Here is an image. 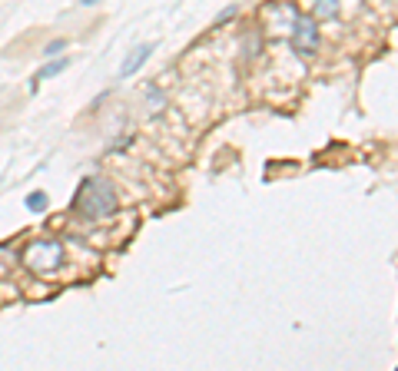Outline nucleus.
I'll return each instance as SVG.
<instances>
[{"mask_svg": "<svg viewBox=\"0 0 398 371\" xmlns=\"http://www.w3.org/2000/svg\"><path fill=\"white\" fill-rule=\"evenodd\" d=\"M120 206L116 199V186L103 176H93V179H83V186L77 189V199H73V209L90 216V219H107L113 216Z\"/></svg>", "mask_w": 398, "mask_h": 371, "instance_id": "f257e3e1", "label": "nucleus"}, {"mask_svg": "<svg viewBox=\"0 0 398 371\" xmlns=\"http://www.w3.org/2000/svg\"><path fill=\"white\" fill-rule=\"evenodd\" d=\"M60 262H63V242H57V239H37V242H31L24 249V266L31 272L46 275V272H57Z\"/></svg>", "mask_w": 398, "mask_h": 371, "instance_id": "f03ea898", "label": "nucleus"}, {"mask_svg": "<svg viewBox=\"0 0 398 371\" xmlns=\"http://www.w3.org/2000/svg\"><path fill=\"white\" fill-rule=\"evenodd\" d=\"M292 46H295L299 53H315V50H319V27H315L312 17H295Z\"/></svg>", "mask_w": 398, "mask_h": 371, "instance_id": "7ed1b4c3", "label": "nucleus"}, {"mask_svg": "<svg viewBox=\"0 0 398 371\" xmlns=\"http://www.w3.org/2000/svg\"><path fill=\"white\" fill-rule=\"evenodd\" d=\"M153 50H156V44H143V46H137V50H133V53L126 57V63L120 67V76H133V74L139 70V67H143V63L150 60V53H153Z\"/></svg>", "mask_w": 398, "mask_h": 371, "instance_id": "20e7f679", "label": "nucleus"}, {"mask_svg": "<svg viewBox=\"0 0 398 371\" xmlns=\"http://www.w3.org/2000/svg\"><path fill=\"white\" fill-rule=\"evenodd\" d=\"M24 206L31 209V212H46V206H50V196L40 193V189H33V193H27Z\"/></svg>", "mask_w": 398, "mask_h": 371, "instance_id": "39448f33", "label": "nucleus"}, {"mask_svg": "<svg viewBox=\"0 0 398 371\" xmlns=\"http://www.w3.org/2000/svg\"><path fill=\"white\" fill-rule=\"evenodd\" d=\"M60 70H67V60H53V63H46L44 70H40V74H37V80H46V76H57L60 74Z\"/></svg>", "mask_w": 398, "mask_h": 371, "instance_id": "423d86ee", "label": "nucleus"}, {"mask_svg": "<svg viewBox=\"0 0 398 371\" xmlns=\"http://www.w3.org/2000/svg\"><path fill=\"white\" fill-rule=\"evenodd\" d=\"M315 14H319V17H336L338 14V0H319Z\"/></svg>", "mask_w": 398, "mask_h": 371, "instance_id": "0eeeda50", "label": "nucleus"}, {"mask_svg": "<svg viewBox=\"0 0 398 371\" xmlns=\"http://www.w3.org/2000/svg\"><path fill=\"white\" fill-rule=\"evenodd\" d=\"M63 50H67V44H63V40H53V44H46L44 53H46V57H60Z\"/></svg>", "mask_w": 398, "mask_h": 371, "instance_id": "6e6552de", "label": "nucleus"}, {"mask_svg": "<svg viewBox=\"0 0 398 371\" xmlns=\"http://www.w3.org/2000/svg\"><path fill=\"white\" fill-rule=\"evenodd\" d=\"M80 7H90V3H96V0H77Z\"/></svg>", "mask_w": 398, "mask_h": 371, "instance_id": "1a4fd4ad", "label": "nucleus"}]
</instances>
